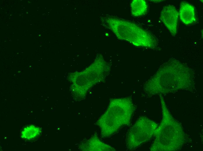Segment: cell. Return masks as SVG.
<instances>
[{"label": "cell", "instance_id": "9c48e42d", "mask_svg": "<svg viewBox=\"0 0 203 151\" xmlns=\"http://www.w3.org/2000/svg\"><path fill=\"white\" fill-rule=\"evenodd\" d=\"M27 10H28V9H27Z\"/></svg>", "mask_w": 203, "mask_h": 151}, {"label": "cell", "instance_id": "277c9868", "mask_svg": "<svg viewBox=\"0 0 203 151\" xmlns=\"http://www.w3.org/2000/svg\"><path fill=\"white\" fill-rule=\"evenodd\" d=\"M178 15L179 13L175 7L171 5L164 6L161 12V20L174 37L177 33Z\"/></svg>", "mask_w": 203, "mask_h": 151}, {"label": "cell", "instance_id": "ba28073f", "mask_svg": "<svg viewBox=\"0 0 203 151\" xmlns=\"http://www.w3.org/2000/svg\"><path fill=\"white\" fill-rule=\"evenodd\" d=\"M18 4L19 5H23V3H19Z\"/></svg>", "mask_w": 203, "mask_h": 151}, {"label": "cell", "instance_id": "5b68a950", "mask_svg": "<svg viewBox=\"0 0 203 151\" xmlns=\"http://www.w3.org/2000/svg\"><path fill=\"white\" fill-rule=\"evenodd\" d=\"M179 15L181 20L185 24H192L195 20L194 7L186 1L181 2Z\"/></svg>", "mask_w": 203, "mask_h": 151}, {"label": "cell", "instance_id": "3957f363", "mask_svg": "<svg viewBox=\"0 0 203 151\" xmlns=\"http://www.w3.org/2000/svg\"><path fill=\"white\" fill-rule=\"evenodd\" d=\"M156 124L145 117L139 118L130 127L127 134L126 144L129 150L135 149L148 140L155 132Z\"/></svg>", "mask_w": 203, "mask_h": 151}, {"label": "cell", "instance_id": "8992f818", "mask_svg": "<svg viewBox=\"0 0 203 151\" xmlns=\"http://www.w3.org/2000/svg\"><path fill=\"white\" fill-rule=\"evenodd\" d=\"M41 132V129L40 127L31 125L23 128L21 132V136L22 138L26 140H32L38 136Z\"/></svg>", "mask_w": 203, "mask_h": 151}, {"label": "cell", "instance_id": "7a4b0ae2", "mask_svg": "<svg viewBox=\"0 0 203 151\" xmlns=\"http://www.w3.org/2000/svg\"><path fill=\"white\" fill-rule=\"evenodd\" d=\"M135 110V107L130 98L112 100L107 110L97 122L102 136H110L122 127L130 125Z\"/></svg>", "mask_w": 203, "mask_h": 151}, {"label": "cell", "instance_id": "52a82bcc", "mask_svg": "<svg viewBox=\"0 0 203 151\" xmlns=\"http://www.w3.org/2000/svg\"><path fill=\"white\" fill-rule=\"evenodd\" d=\"M131 12L134 16L138 17L144 15L147 12L148 6L144 0H134L130 4Z\"/></svg>", "mask_w": 203, "mask_h": 151}, {"label": "cell", "instance_id": "6da1fadb", "mask_svg": "<svg viewBox=\"0 0 203 151\" xmlns=\"http://www.w3.org/2000/svg\"><path fill=\"white\" fill-rule=\"evenodd\" d=\"M102 22L120 40L138 47L153 49L158 46L155 35L133 22L114 16L103 17Z\"/></svg>", "mask_w": 203, "mask_h": 151}]
</instances>
